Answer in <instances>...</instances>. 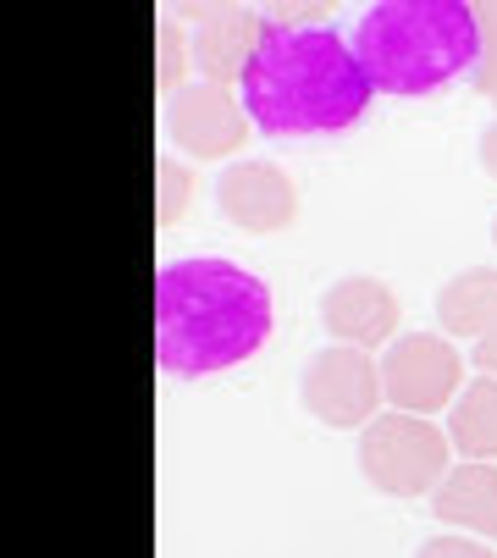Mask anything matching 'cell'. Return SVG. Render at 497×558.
Instances as JSON below:
<instances>
[{"instance_id": "30bf717a", "label": "cell", "mask_w": 497, "mask_h": 558, "mask_svg": "<svg viewBox=\"0 0 497 558\" xmlns=\"http://www.w3.org/2000/svg\"><path fill=\"white\" fill-rule=\"evenodd\" d=\"M266 28L271 23L255 7H205L199 28H194V72H199V84H216V89L243 84V72H248V61H255Z\"/></svg>"}, {"instance_id": "2e32d148", "label": "cell", "mask_w": 497, "mask_h": 558, "mask_svg": "<svg viewBox=\"0 0 497 558\" xmlns=\"http://www.w3.org/2000/svg\"><path fill=\"white\" fill-rule=\"evenodd\" d=\"M475 12H481V61L470 72V84H475V95H486L497 106V7H475Z\"/></svg>"}, {"instance_id": "e0dca14e", "label": "cell", "mask_w": 497, "mask_h": 558, "mask_svg": "<svg viewBox=\"0 0 497 558\" xmlns=\"http://www.w3.org/2000/svg\"><path fill=\"white\" fill-rule=\"evenodd\" d=\"M414 558H497L486 542H475V536H464V531H443V536H432V542H421V553Z\"/></svg>"}, {"instance_id": "d6986e66", "label": "cell", "mask_w": 497, "mask_h": 558, "mask_svg": "<svg viewBox=\"0 0 497 558\" xmlns=\"http://www.w3.org/2000/svg\"><path fill=\"white\" fill-rule=\"evenodd\" d=\"M470 365H475V376H497V338L470 343Z\"/></svg>"}, {"instance_id": "8fae6325", "label": "cell", "mask_w": 497, "mask_h": 558, "mask_svg": "<svg viewBox=\"0 0 497 558\" xmlns=\"http://www.w3.org/2000/svg\"><path fill=\"white\" fill-rule=\"evenodd\" d=\"M432 514L448 531L497 542V464H481V459L453 464L443 475V487L432 493Z\"/></svg>"}, {"instance_id": "5bb4252c", "label": "cell", "mask_w": 497, "mask_h": 558, "mask_svg": "<svg viewBox=\"0 0 497 558\" xmlns=\"http://www.w3.org/2000/svg\"><path fill=\"white\" fill-rule=\"evenodd\" d=\"M189 50H194V39H189V28L166 12L160 23H155V89L172 100L178 89H189Z\"/></svg>"}, {"instance_id": "ac0fdd59", "label": "cell", "mask_w": 497, "mask_h": 558, "mask_svg": "<svg viewBox=\"0 0 497 558\" xmlns=\"http://www.w3.org/2000/svg\"><path fill=\"white\" fill-rule=\"evenodd\" d=\"M475 161H481V172L497 183V122H486V133H481V144H475Z\"/></svg>"}, {"instance_id": "9a60e30c", "label": "cell", "mask_w": 497, "mask_h": 558, "mask_svg": "<svg viewBox=\"0 0 497 558\" xmlns=\"http://www.w3.org/2000/svg\"><path fill=\"white\" fill-rule=\"evenodd\" d=\"M189 194H194V172L172 155L155 161V227H178L183 210H189Z\"/></svg>"}, {"instance_id": "7a4b0ae2", "label": "cell", "mask_w": 497, "mask_h": 558, "mask_svg": "<svg viewBox=\"0 0 497 558\" xmlns=\"http://www.w3.org/2000/svg\"><path fill=\"white\" fill-rule=\"evenodd\" d=\"M271 23V17H266ZM371 77L354 61V45L331 28L271 23L255 61L243 72V111L255 133H349L371 111Z\"/></svg>"}, {"instance_id": "277c9868", "label": "cell", "mask_w": 497, "mask_h": 558, "mask_svg": "<svg viewBox=\"0 0 497 558\" xmlns=\"http://www.w3.org/2000/svg\"><path fill=\"white\" fill-rule=\"evenodd\" d=\"M360 470L387 498H432L443 487V475L453 470V442L426 415L381 410L360 432Z\"/></svg>"}, {"instance_id": "4fadbf2b", "label": "cell", "mask_w": 497, "mask_h": 558, "mask_svg": "<svg viewBox=\"0 0 497 558\" xmlns=\"http://www.w3.org/2000/svg\"><path fill=\"white\" fill-rule=\"evenodd\" d=\"M443 432H448L459 459H481V464L497 459V376L464 381V392L453 398Z\"/></svg>"}, {"instance_id": "6da1fadb", "label": "cell", "mask_w": 497, "mask_h": 558, "mask_svg": "<svg viewBox=\"0 0 497 558\" xmlns=\"http://www.w3.org/2000/svg\"><path fill=\"white\" fill-rule=\"evenodd\" d=\"M271 338V288L232 260H178L155 271V360L166 376H216Z\"/></svg>"}, {"instance_id": "9c48e42d", "label": "cell", "mask_w": 497, "mask_h": 558, "mask_svg": "<svg viewBox=\"0 0 497 558\" xmlns=\"http://www.w3.org/2000/svg\"><path fill=\"white\" fill-rule=\"evenodd\" d=\"M216 205L243 232H282L299 221V189L271 161H232L216 178Z\"/></svg>"}, {"instance_id": "3957f363", "label": "cell", "mask_w": 497, "mask_h": 558, "mask_svg": "<svg viewBox=\"0 0 497 558\" xmlns=\"http://www.w3.org/2000/svg\"><path fill=\"white\" fill-rule=\"evenodd\" d=\"M354 61L376 95H437L481 61V12L464 0H381L354 28Z\"/></svg>"}, {"instance_id": "5b68a950", "label": "cell", "mask_w": 497, "mask_h": 558, "mask_svg": "<svg viewBox=\"0 0 497 558\" xmlns=\"http://www.w3.org/2000/svg\"><path fill=\"white\" fill-rule=\"evenodd\" d=\"M299 398L304 410L331 426V432H365L376 415H381V360L365 354V349H349V343H331L320 349L304 376H299Z\"/></svg>"}, {"instance_id": "ffe728a7", "label": "cell", "mask_w": 497, "mask_h": 558, "mask_svg": "<svg viewBox=\"0 0 497 558\" xmlns=\"http://www.w3.org/2000/svg\"><path fill=\"white\" fill-rule=\"evenodd\" d=\"M492 250H497V221H492Z\"/></svg>"}, {"instance_id": "8992f818", "label": "cell", "mask_w": 497, "mask_h": 558, "mask_svg": "<svg viewBox=\"0 0 497 558\" xmlns=\"http://www.w3.org/2000/svg\"><path fill=\"white\" fill-rule=\"evenodd\" d=\"M381 387L387 404L403 415H448L453 398L464 392V354L453 349V338L398 332L381 349Z\"/></svg>"}, {"instance_id": "7c38bea8", "label": "cell", "mask_w": 497, "mask_h": 558, "mask_svg": "<svg viewBox=\"0 0 497 558\" xmlns=\"http://www.w3.org/2000/svg\"><path fill=\"white\" fill-rule=\"evenodd\" d=\"M437 322L448 338H497V271L492 266H470L459 277L443 282L437 293Z\"/></svg>"}, {"instance_id": "52a82bcc", "label": "cell", "mask_w": 497, "mask_h": 558, "mask_svg": "<svg viewBox=\"0 0 497 558\" xmlns=\"http://www.w3.org/2000/svg\"><path fill=\"white\" fill-rule=\"evenodd\" d=\"M248 133H255V122H248V111L232 100V89L189 84L166 100V138L183 155H194V161H227V155L243 149Z\"/></svg>"}, {"instance_id": "ba28073f", "label": "cell", "mask_w": 497, "mask_h": 558, "mask_svg": "<svg viewBox=\"0 0 497 558\" xmlns=\"http://www.w3.org/2000/svg\"><path fill=\"white\" fill-rule=\"evenodd\" d=\"M320 327L349 349H387L398 338V293L381 277H338L320 293Z\"/></svg>"}]
</instances>
